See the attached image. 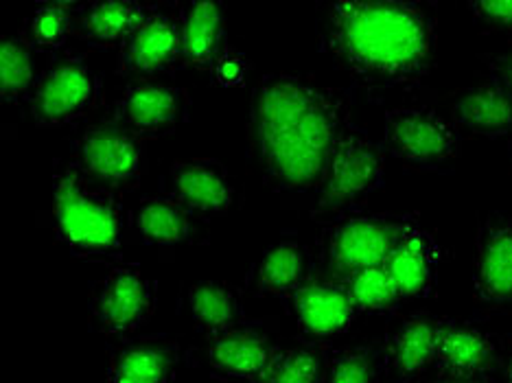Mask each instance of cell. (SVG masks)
Instances as JSON below:
<instances>
[{"label": "cell", "instance_id": "obj_1", "mask_svg": "<svg viewBox=\"0 0 512 383\" xmlns=\"http://www.w3.org/2000/svg\"><path fill=\"white\" fill-rule=\"evenodd\" d=\"M351 127V99L342 90L298 75H263L250 97L248 154L267 189L313 197Z\"/></svg>", "mask_w": 512, "mask_h": 383}, {"label": "cell", "instance_id": "obj_2", "mask_svg": "<svg viewBox=\"0 0 512 383\" xmlns=\"http://www.w3.org/2000/svg\"><path fill=\"white\" fill-rule=\"evenodd\" d=\"M432 5L414 0H331L318 5V46L370 95L421 86L436 60Z\"/></svg>", "mask_w": 512, "mask_h": 383}, {"label": "cell", "instance_id": "obj_3", "mask_svg": "<svg viewBox=\"0 0 512 383\" xmlns=\"http://www.w3.org/2000/svg\"><path fill=\"white\" fill-rule=\"evenodd\" d=\"M55 239L81 261L123 263L125 213L121 195L90 180L75 162L53 176Z\"/></svg>", "mask_w": 512, "mask_h": 383}, {"label": "cell", "instance_id": "obj_4", "mask_svg": "<svg viewBox=\"0 0 512 383\" xmlns=\"http://www.w3.org/2000/svg\"><path fill=\"white\" fill-rule=\"evenodd\" d=\"M386 160V149L353 125L337 145L320 189L313 195L311 215L316 219L329 217L333 222L337 217L362 211L359 206L383 187Z\"/></svg>", "mask_w": 512, "mask_h": 383}, {"label": "cell", "instance_id": "obj_5", "mask_svg": "<svg viewBox=\"0 0 512 383\" xmlns=\"http://www.w3.org/2000/svg\"><path fill=\"white\" fill-rule=\"evenodd\" d=\"M418 226L414 215L348 213L322 232V259L327 274L344 278L370 265H383L407 232Z\"/></svg>", "mask_w": 512, "mask_h": 383}, {"label": "cell", "instance_id": "obj_6", "mask_svg": "<svg viewBox=\"0 0 512 383\" xmlns=\"http://www.w3.org/2000/svg\"><path fill=\"white\" fill-rule=\"evenodd\" d=\"M381 147L410 169L445 171L460 158L462 136L434 108L399 106L383 114Z\"/></svg>", "mask_w": 512, "mask_h": 383}, {"label": "cell", "instance_id": "obj_7", "mask_svg": "<svg viewBox=\"0 0 512 383\" xmlns=\"http://www.w3.org/2000/svg\"><path fill=\"white\" fill-rule=\"evenodd\" d=\"M158 283L138 265L116 263L88 292L90 329L106 338H130L154 318Z\"/></svg>", "mask_w": 512, "mask_h": 383}, {"label": "cell", "instance_id": "obj_8", "mask_svg": "<svg viewBox=\"0 0 512 383\" xmlns=\"http://www.w3.org/2000/svg\"><path fill=\"white\" fill-rule=\"evenodd\" d=\"M29 112L42 130L75 125L103 101V79L84 57H64L38 75Z\"/></svg>", "mask_w": 512, "mask_h": 383}, {"label": "cell", "instance_id": "obj_9", "mask_svg": "<svg viewBox=\"0 0 512 383\" xmlns=\"http://www.w3.org/2000/svg\"><path fill=\"white\" fill-rule=\"evenodd\" d=\"M73 162L101 187L116 193L134 191L147 171V149L145 141L108 116L79 134Z\"/></svg>", "mask_w": 512, "mask_h": 383}, {"label": "cell", "instance_id": "obj_10", "mask_svg": "<svg viewBox=\"0 0 512 383\" xmlns=\"http://www.w3.org/2000/svg\"><path fill=\"white\" fill-rule=\"evenodd\" d=\"M191 92L162 81H132L114 101L112 119L141 141L169 136L189 119Z\"/></svg>", "mask_w": 512, "mask_h": 383}, {"label": "cell", "instance_id": "obj_11", "mask_svg": "<svg viewBox=\"0 0 512 383\" xmlns=\"http://www.w3.org/2000/svg\"><path fill=\"white\" fill-rule=\"evenodd\" d=\"M182 22L160 7L138 25V29L116 53V75L151 81L182 66Z\"/></svg>", "mask_w": 512, "mask_h": 383}, {"label": "cell", "instance_id": "obj_12", "mask_svg": "<svg viewBox=\"0 0 512 383\" xmlns=\"http://www.w3.org/2000/svg\"><path fill=\"white\" fill-rule=\"evenodd\" d=\"M473 298L486 307H512V217L488 215L475 237Z\"/></svg>", "mask_w": 512, "mask_h": 383}, {"label": "cell", "instance_id": "obj_13", "mask_svg": "<svg viewBox=\"0 0 512 383\" xmlns=\"http://www.w3.org/2000/svg\"><path fill=\"white\" fill-rule=\"evenodd\" d=\"M171 197L200 219L224 217L235 204V180L224 162L211 156L176 160L169 167Z\"/></svg>", "mask_w": 512, "mask_h": 383}, {"label": "cell", "instance_id": "obj_14", "mask_svg": "<svg viewBox=\"0 0 512 383\" xmlns=\"http://www.w3.org/2000/svg\"><path fill=\"white\" fill-rule=\"evenodd\" d=\"M292 307L298 329L320 342L340 338L359 316L344 281L331 274L318 276L311 272L294 294Z\"/></svg>", "mask_w": 512, "mask_h": 383}, {"label": "cell", "instance_id": "obj_15", "mask_svg": "<svg viewBox=\"0 0 512 383\" xmlns=\"http://www.w3.org/2000/svg\"><path fill=\"white\" fill-rule=\"evenodd\" d=\"M274 342L259 322H241L235 329L206 338V366L211 377L226 383H254L270 364Z\"/></svg>", "mask_w": 512, "mask_h": 383}, {"label": "cell", "instance_id": "obj_16", "mask_svg": "<svg viewBox=\"0 0 512 383\" xmlns=\"http://www.w3.org/2000/svg\"><path fill=\"white\" fill-rule=\"evenodd\" d=\"M502 366V346L491 331L473 322L445 318L434 364L440 377H493Z\"/></svg>", "mask_w": 512, "mask_h": 383}, {"label": "cell", "instance_id": "obj_17", "mask_svg": "<svg viewBox=\"0 0 512 383\" xmlns=\"http://www.w3.org/2000/svg\"><path fill=\"white\" fill-rule=\"evenodd\" d=\"M184 348L169 335H145L123 342L108 362L106 383H173Z\"/></svg>", "mask_w": 512, "mask_h": 383}, {"label": "cell", "instance_id": "obj_18", "mask_svg": "<svg viewBox=\"0 0 512 383\" xmlns=\"http://www.w3.org/2000/svg\"><path fill=\"white\" fill-rule=\"evenodd\" d=\"M445 318L418 311L403 318L383 344V366L392 377L405 383L425 375L436 364L440 331Z\"/></svg>", "mask_w": 512, "mask_h": 383}, {"label": "cell", "instance_id": "obj_19", "mask_svg": "<svg viewBox=\"0 0 512 383\" xmlns=\"http://www.w3.org/2000/svg\"><path fill=\"white\" fill-rule=\"evenodd\" d=\"M158 5L138 3V0H97L79 3L75 36L90 49L119 51L138 25L156 11Z\"/></svg>", "mask_w": 512, "mask_h": 383}, {"label": "cell", "instance_id": "obj_20", "mask_svg": "<svg viewBox=\"0 0 512 383\" xmlns=\"http://www.w3.org/2000/svg\"><path fill=\"white\" fill-rule=\"evenodd\" d=\"M386 265L403 300L427 298L434 292L440 268V248L432 232H427L421 224L407 232Z\"/></svg>", "mask_w": 512, "mask_h": 383}, {"label": "cell", "instance_id": "obj_21", "mask_svg": "<svg viewBox=\"0 0 512 383\" xmlns=\"http://www.w3.org/2000/svg\"><path fill=\"white\" fill-rule=\"evenodd\" d=\"M197 219L176 197L147 195L130 213V226L149 246L176 248L197 235Z\"/></svg>", "mask_w": 512, "mask_h": 383}, {"label": "cell", "instance_id": "obj_22", "mask_svg": "<svg viewBox=\"0 0 512 383\" xmlns=\"http://www.w3.org/2000/svg\"><path fill=\"white\" fill-rule=\"evenodd\" d=\"M182 66L213 71L226 46V11L219 3H191L180 11Z\"/></svg>", "mask_w": 512, "mask_h": 383}, {"label": "cell", "instance_id": "obj_23", "mask_svg": "<svg viewBox=\"0 0 512 383\" xmlns=\"http://www.w3.org/2000/svg\"><path fill=\"white\" fill-rule=\"evenodd\" d=\"M451 114L453 125L475 136L502 138L512 132V97L491 77L462 92Z\"/></svg>", "mask_w": 512, "mask_h": 383}, {"label": "cell", "instance_id": "obj_24", "mask_svg": "<svg viewBox=\"0 0 512 383\" xmlns=\"http://www.w3.org/2000/svg\"><path fill=\"white\" fill-rule=\"evenodd\" d=\"M309 254L298 239H281L267 248L252 268V292L270 298H289L309 278Z\"/></svg>", "mask_w": 512, "mask_h": 383}, {"label": "cell", "instance_id": "obj_25", "mask_svg": "<svg viewBox=\"0 0 512 383\" xmlns=\"http://www.w3.org/2000/svg\"><path fill=\"white\" fill-rule=\"evenodd\" d=\"M189 318L206 338L235 329L246 322V305L239 289L226 281H200L184 296Z\"/></svg>", "mask_w": 512, "mask_h": 383}, {"label": "cell", "instance_id": "obj_26", "mask_svg": "<svg viewBox=\"0 0 512 383\" xmlns=\"http://www.w3.org/2000/svg\"><path fill=\"white\" fill-rule=\"evenodd\" d=\"M33 46L18 33L0 44V99L5 103H18L29 99L36 86V62H33Z\"/></svg>", "mask_w": 512, "mask_h": 383}, {"label": "cell", "instance_id": "obj_27", "mask_svg": "<svg viewBox=\"0 0 512 383\" xmlns=\"http://www.w3.org/2000/svg\"><path fill=\"white\" fill-rule=\"evenodd\" d=\"M79 3H42L27 20L22 36L29 40L33 51L55 53L75 36Z\"/></svg>", "mask_w": 512, "mask_h": 383}, {"label": "cell", "instance_id": "obj_28", "mask_svg": "<svg viewBox=\"0 0 512 383\" xmlns=\"http://www.w3.org/2000/svg\"><path fill=\"white\" fill-rule=\"evenodd\" d=\"M359 313H390L405 300L388 274L386 265H370L342 278Z\"/></svg>", "mask_w": 512, "mask_h": 383}, {"label": "cell", "instance_id": "obj_29", "mask_svg": "<svg viewBox=\"0 0 512 383\" xmlns=\"http://www.w3.org/2000/svg\"><path fill=\"white\" fill-rule=\"evenodd\" d=\"M324 366L327 362L313 346H276L270 364L254 383H322Z\"/></svg>", "mask_w": 512, "mask_h": 383}, {"label": "cell", "instance_id": "obj_30", "mask_svg": "<svg viewBox=\"0 0 512 383\" xmlns=\"http://www.w3.org/2000/svg\"><path fill=\"white\" fill-rule=\"evenodd\" d=\"M383 353L370 344H353L335 351L324 366L322 383H379Z\"/></svg>", "mask_w": 512, "mask_h": 383}, {"label": "cell", "instance_id": "obj_31", "mask_svg": "<svg viewBox=\"0 0 512 383\" xmlns=\"http://www.w3.org/2000/svg\"><path fill=\"white\" fill-rule=\"evenodd\" d=\"M471 16L486 25L488 29L502 31L512 36V0L502 3V0H477V3L467 5Z\"/></svg>", "mask_w": 512, "mask_h": 383}, {"label": "cell", "instance_id": "obj_32", "mask_svg": "<svg viewBox=\"0 0 512 383\" xmlns=\"http://www.w3.org/2000/svg\"><path fill=\"white\" fill-rule=\"evenodd\" d=\"M248 73V62L239 51L228 49L219 55V60L213 66V79H217L221 86H237Z\"/></svg>", "mask_w": 512, "mask_h": 383}, {"label": "cell", "instance_id": "obj_33", "mask_svg": "<svg viewBox=\"0 0 512 383\" xmlns=\"http://www.w3.org/2000/svg\"><path fill=\"white\" fill-rule=\"evenodd\" d=\"M488 68H491V79L499 81L512 97V53L495 57V60L488 64Z\"/></svg>", "mask_w": 512, "mask_h": 383}, {"label": "cell", "instance_id": "obj_34", "mask_svg": "<svg viewBox=\"0 0 512 383\" xmlns=\"http://www.w3.org/2000/svg\"><path fill=\"white\" fill-rule=\"evenodd\" d=\"M436 383H497L493 377H471V379H449L440 377Z\"/></svg>", "mask_w": 512, "mask_h": 383}, {"label": "cell", "instance_id": "obj_35", "mask_svg": "<svg viewBox=\"0 0 512 383\" xmlns=\"http://www.w3.org/2000/svg\"><path fill=\"white\" fill-rule=\"evenodd\" d=\"M506 383H512V353H510V359L506 364Z\"/></svg>", "mask_w": 512, "mask_h": 383}]
</instances>
